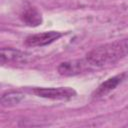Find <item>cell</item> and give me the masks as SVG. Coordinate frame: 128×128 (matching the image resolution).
Listing matches in <instances>:
<instances>
[{
	"label": "cell",
	"instance_id": "cell-1",
	"mask_svg": "<svg viewBox=\"0 0 128 128\" xmlns=\"http://www.w3.org/2000/svg\"><path fill=\"white\" fill-rule=\"evenodd\" d=\"M128 55V38L115 40L98 46L87 53L85 59L91 67H104L112 65Z\"/></svg>",
	"mask_w": 128,
	"mask_h": 128
},
{
	"label": "cell",
	"instance_id": "cell-2",
	"mask_svg": "<svg viewBox=\"0 0 128 128\" xmlns=\"http://www.w3.org/2000/svg\"><path fill=\"white\" fill-rule=\"evenodd\" d=\"M32 91L38 97L52 100H67L76 96V91L70 87H36Z\"/></svg>",
	"mask_w": 128,
	"mask_h": 128
},
{
	"label": "cell",
	"instance_id": "cell-3",
	"mask_svg": "<svg viewBox=\"0 0 128 128\" xmlns=\"http://www.w3.org/2000/svg\"><path fill=\"white\" fill-rule=\"evenodd\" d=\"M89 68H91V65L86 59H75L61 62L57 67V71L62 76H75L87 71Z\"/></svg>",
	"mask_w": 128,
	"mask_h": 128
},
{
	"label": "cell",
	"instance_id": "cell-4",
	"mask_svg": "<svg viewBox=\"0 0 128 128\" xmlns=\"http://www.w3.org/2000/svg\"><path fill=\"white\" fill-rule=\"evenodd\" d=\"M62 36L63 33L59 31H47L27 36L24 43L28 47H42L53 43Z\"/></svg>",
	"mask_w": 128,
	"mask_h": 128
},
{
	"label": "cell",
	"instance_id": "cell-5",
	"mask_svg": "<svg viewBox=\"0 0 128 128\" xmlns=\"http://www.w3.org/2000/svg\"><path fill=\"white\" fill-rule=\"evenodd\" d=\"M31 57V54L14 49L11 47L2 48L0 51V61L2 64L5 63H21L27 62Z\"/></svg>",
	"mask_w": 128,
	"mask_h": 128
},
{
	"label": "cell",
	"instance_id": "cell-6",
	"mask_svg": "<svg viewBox=\"0 0 128 128\" xmlns=\"http://www.w3.org/2000/svg\"><path fill=\"white\" fill-rule=\"evenodd\" d=\"M126 77H127V73H121V74H118L116 76H113V77L107 79L106 81H104L103 83H101L99 85V87L93 94L94 97H102V96L108 94L109 92L114 90L119 84H121L125 80Z\"/></svg>",
	"mask_w": 128,
	"mask_h": 128
},
{
	"label": "cell",
	"instance_id": "cell-7",
	"mask_svg": "<svg viewBox=\"0 0 128 128\" xmlns=\"http://www.w3.org/2000/svg\"><path fill=\"white\" fill-rule=\"evenodd\" d=\"M21 20L28 26H39L42 23V16L41 13L35 8V7H27L25 8L22 13L20 14Z\"/></svg>",
	"mask_w": 128,
	"mask_h": 128
},
{
	"label": "cell",
	"instance_id": "cell-8",
	"mask_svg": "<svg viewBox=\"0 0 128 128\" xmlns=\"http://www.w3.org/2000/svg\"><path fill=\"white\" fill-rule=\"evenodd\" d=\"M25 98V95L22 92L19 91H8L2 94L0 103L2 107H12L17 104H19L23 99Z\"/></svg>",
	"mask_w": 128,
	"mask_h": 128
}]
</instances>
